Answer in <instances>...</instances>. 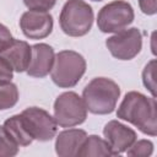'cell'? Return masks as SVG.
<instances>
[{"label": "cell", "instance_id": "obj_20", "mask_svg": "<svg viewBox=\"0 0 157 157\" xmlns=\"http://www.w3.org/2000/svg\"><path fill=\"white\" fill-rule=\"evenodd\" d=\"M23 4L28 10L48 12L55 6L56 0H23Z\"/></svg>", "mask_w": 157, "mask_h": 157}, {"label": "cell", "instance_id": "obj_13", "mask_svg": "<svg viewBox=\"0 0 157 157\" xmlns=\"http://www.w3.org/2000/svg\"><path fill=\"white\" fill-rule=\"evenodd\" d=\"M87 137V132L82 129H65L56 135L55 153L59 157H74Z\"/></svg>", "mask_w": 157, "mask_h": 157}, {"label": "cell", "instance_id": "obj_8", "mask_svg": "<svg viewBox=\"0 0 157 157\" xmlns=\"http://www.w3.org/2000/svg\"><path fill=\"white\" fill-rule=\"evenodd\" d=\"M21 115L33 140L45 142L56 136L58 124L54 117L45 109L39 107H28L21 112Z\"/></svg>", "mask_w": 157, "mask_h": 157}, {"label": "cell", "instance_id": "obj_12", "mask_svg": "<svg viewBox=\"0 0 157 157\" xmlns=\"http://www.w3.org/2000/svg\"><path fill=\"white\" fill-rule=\"evenodd\" d=\"M32 55V48L26 40L15 39L0 52V56L4 58L15 72H25L29 65Z\"/></svg>", "mask_w": 157, "mask_h": 157}, {"label": "cell", "instance_id": "obj_17", "mask_svg": "<svg viewBox=\"0 0 157 157\" xmlns=\"http://www.w3.org/2000/svg\"><path fill=\"white\" fill-rule=\"evenodd\" d=\"M18 145L13 141L4 125H0V157H13L18 153Z\"/></svg>", "mask_w": 157, "mask_h": 157}, {"label": "cell", "instance_id": "obj_6", "mask_svg": "<svg viewBox=\"0 0 157 157\" xmlns=\"http://www.w3.org/2000/svg\"><path fill=\"white\" fill-rule=\"evenodd\" d=\"M135 12L130 2L114 0L104 5L97 15V27L102 33H117L132 23Z\"/></svg>", "mask_w": 157, "mask_h": 157}, {"label": "cell", "instance_id": "obj_5", "mask_svg": "<svg viewBox=\"0 0 157 157\" xmlns=\"http://www.w3.org/2000/svg\"><path fill=\"white\" fill-rule=\"evenodd\" d=\"M53 109V117L61 128H74L81 125L87 119V108L82 97L72 91L59 94L54 102Z\"/></svg>", "mask_w": 157, "mask_h": 157}, {"label": "cell", "instance_id": "obj_10", "mask_svg": "<svg viewBox=\"0 0 157 157\" xmlns=\"http://www.w3.org/2000/svg\"><path fill=\"white\" fill-rule=\"evenodd\" d=\"M103 135L115 156L124 153L137 140L136 131L119 120H109L103 128Z\"/></svg>", "mask_w": 157, "mask_h": 157}, {"label": "cell", "instance_id": "obj_21", "mask_svg": "<svg viewBox=\"0 0 157 157\" xmlns=\"http://www.w3.org/2000/svg\"><path fill=\"white\" fill-rule=\"evenodd\" d=\"M13 78V70L7 61L0 56V82L11 81Z\"/></svg>", "mask_w": 157, "mask_h": 157}, {"label": "cell", "instance_id": "obj_9", "mask_svg": "<svg viewBox=\"0 0 157 157\" xmlns=\"http://www.w3.org/2000/svg\"><path fill=\"white\" fill-rule=\"evenodd\" d=\"M54 21L49 12L28 10L20 18V28L29 39H44L53 31Z\"/></svg>", "mask_w": 157, "mask_h": 157}, {"label": "cell", "instance_id": "obj_18", "mask_svg": "<svg viewBox=\"0 0 157 157\" xmlns=\"http://www.w3.org/2000/svg\"><path fill=\"white\" fill-rule=\"evenodd\" d=\"M153 142L151 140H136L125 152L128 156H144V157H148L152 156L153 153Z\"/></svg>", "mask_w": 157, "mask_h": 157}, {"label": "cell", "instance_id": "obj_19", "mask_svg": "<svg viewBox=\"0 0 157 157\" xmlns=\"http://www.w3.org/2000/svg\"><path fill=\"white\" fill-rule=\"evenodd\" d=\"M155 69H156V60H150L144 70H142V82L144 86L150 91L151 96L156 98V80H155Z\"/></svg>", "mask_w": 157, "mask_h": 157}, {"label": "cell", "instance_id": "obj_23", "mask_svg": "<svg viewBox=\"0 0 157 157\" xmlns=\"http://www.w3.org/2000/svg\"><path fill=\"white\" fill-rule=\"evenodd\" d=\"M139 6L147 16H152L157 12V0H139Z\"/></svg>", "mask_w": 157, "mask_h": 157}, {"label": "cell", "instance_id": "obj_1", "mask_svg": "<svg viewBox=\"0 0 157 157\" xmlns=\"http://www.w3.org/2000/svg\"><path fill=\"white\" fill-rule=\"evenodd\" d=\"M117 118L132 124L142 134L155 137L157 135V102L155 97L130 91L117 110Z\"/></svg>", "mask_w": 157, "mask_h": 157}, {"label": "cell", "instance_id": "obj_7", "mask_svg": "<svg viewBox=\"0 0 157 157\" xmlns=\"http://www.w3.org/2000/svg\"><path fill=\"white\" fill-rule=\"evenodd\" d=\"M109 53L118 60H131L142 49V34L137 27L121 29L105 40Z\"/></svg>", "mask_w": 157, "mask_h": 157}, {"label": "cell", "instance_id": "obj_4", "mask_svg": "<svg viewBox=\"0 0 157 157\" xmlns=\"http://www.w3.org/2000/svg\"><path fill=\"white\" fill-rule=\"evenodd\" d=\"M93 20L91 5L83 0H67L60 11L59 26L69 37H83L91 31Z\"/></svg>", "mask_w": 157, "mask_h": 157}, {"label": "cell", "instance_id": "obj_14", "mask_svg": "<svg viewBox=\"0 0 157 157\" xmlns=\"http://www.w3.org/2000/svg\"><path fill=\"white\" fill-rule=\"evenodd\" d=\"M2 125L18 146L25 147L33 142V137L31 136L21 114H15V115L10 117L9 119H6L4 121Z\"/></svg>", "mask_w": 157, "mask_h": 157}, {"label": "cell", "instance_id": "obj_16", "mask_svg": "<svg viewBox=\"0 0 157 157\" xmlns=\"http://www.w3.org/2000/svg\"><path fill=\"white\" fill-rule=\"evenodd\" d=\"M20 93L17 86L11 81L0 82V110H6L16 105Z\"/></svg>", "mask_w": 157, "mask_h": 157}, {"label": "cell", "instance_id": "obj_24", "mask_svg": "<svg viewBox=\"0 0 157 157\" xmlns=\"http://www.w3.org/2000/svg\"><path fill=\"white\" fill-rule=\"evenodd\" d=\"M92 1H103V0H92Z\"/></svg>", "mask_w": 157, "mask_h": 157}, {"label": "cell", "instance_id": "obj_2", "mask_svg": "<svg viewBox=\"0 0 157 157\" xmlns=\"http://www.w3.org/2000/svg\"><path fill=\"white\" fill-rule=\"evenodd\" d=\"M120 97L119 85L108 77L92 78L82 91V99L87 112L105 115L114 112Z\"/></svg>", "mask_w": 157, "mask_h": 157}, {"label": "cell", "instance_id": "obj_3", "mask_svg": "<svg viewBox=\"0 0 157 157\" xmlns=\"http://www.w3.org/2000/svg\"><path fill=\"white\" fill-rule=\"evenodd\" d=\"M85 58L75 50H61L55 54L50 71L52 81L60 88L76 86L86 72Z\"/></svg>", "mask_w": 157, "mask_h": 157}, {"label": "cell", "instance_id": "obj_11", "mask_svg": "<svg viewBox=\"0 0 157 157\" xmlns=\"http://www.w3.org/2000/svg\"><path fill=\"white\" fill-rule=\"evenodd\" d=\"M31 48H32V55L26 72L31 77H37V78L45 77L47 75L50 74L54 64V59H55L54 49L52 45L47 43H37L31 45Z\"/></svg>", "mask_w": 157, "mask_h": 157}, {"label": "cell", "instance_id": "obj_22", "mask_svg": "<svg viewBox=\"0 0 157 157\" xmlns=\"http://www.w3.org/2000/svg\"><path fill=\"white\" fill-rule=\"evenodd\" d=\"M12 40H13V37L10 29L0 22V52H2Z\"/></svg>", "mask_w": 157, "mask_h": 157}, {"label": "cell", "instance_id": "obj_15", "mask_svg": "<svg viewBox=\"0 0 157 157\" xmlns=\"http://www.w3.org/2000/svg\"><path fill=\"white\" fill-rule=\"evenodd\" d=\"M77 156L96 157V156H115V155L105 139H102L98 135H87Z\"/></svg>", "mask_w": 157, "mask_h": 157}]
</instances>
